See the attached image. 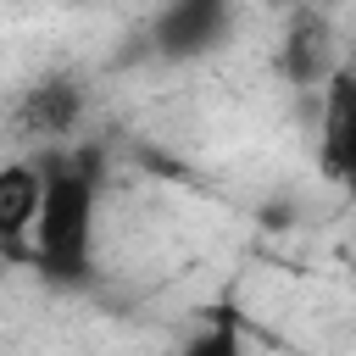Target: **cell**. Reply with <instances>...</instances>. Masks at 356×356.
I'll return each instance as SVG.
<instances>
[{
	"label": "cell",
	"instance_id": "obj_7",
	"mask_svg": "<svg viewBox=\"0 0 356 356\" xmlns=\"http://www.w3.org/2000/svg\"><path fill=\"white\" fill-rule=\"evenodd\" d=\"M178 356H245V334H239V317L222 306V312H211L195 334H189V345L178 350Z\"/></svg>",
	"mask_w": 356,
	"mask_h": 356
},
{
	"label": "cell",
	"instance_id": "obj_4",
	"mask_svg": "<svg viewBox=\"0 0 356 356\" xmlns=\"http://www.w3.org/2000/svg\"><path fill=\"white\" fill-rule=\"evenodd\" d=\"M234 33V6L222 0H178L150 17V50L161 61H200Z\"/></svg>",
	"mask_w": 356,
	"mask_h": 356
},
{
	"label": "cell",
	"instance_id": "obj_2",
	"mask_svg": "<svg viewBox=\"0 0 356 356\" xmlns=\"http://www.w3.org/2000/svg\"><path fill=\"white\" fill-rule=\"evenodd\" d=\"M273 67L289 89H328V78L345 67L339 56V33H334V17L317 11V6H300L284 17V33H278V50H273Z\"/></svg>",
	"mask_w": 356,
	"mask_h": 356
},
{
	"label": "cell",
	"instance_id": "obj_6",
	"mask_svg": "<svg viewBox=\"0 0 356 356\" xmlns=\"http://www.w3.org/2000/svg\"><path fill=\"white\" fill-rule=\"evenodd\" d=\"M44 200V172L33 156L0 161V256L28 261V239H33V217Z\"/></svg>",
	"mask_w": 356,
	"mask_h": 356
},
{
	"label": "cell",
	"instance_id": "obj_3",
	"mask_svg": "<svg viewBox=\"0 0 356 356\" xmlns=\"http://www.w3.org/2000/svg\"><path fill=\"white\" fill-rule=\"evenodd\" d=\"M83 111H89V83H83L78 72L56 67V72H44V78H33V83L22 89L11 122H17L22 139H44V150H56V145H67V139L78 134Z\"/></svg>",
	"mask_w": 356,
	"mask_h": 356
},
{
	"label": "cell",
	"instance_id": "obj_1",
	"mask_svg": "<svg viewBox=\"0 0 356 356\" xmlns=\"http://www.w3.org/2000/svg\"><path fill=\"white\" fill-rule=\"evenodd\" d=\"M44 172V200L28 239V267L56 289H83L95 273V222L106 195V150L100 145H56L33 156Z\"/></svg>",
	"mask_w": 356,
	"mask_h": 356
},
{
	"label": "cell",
	"instance_id": "obj_5",
	"mask_svg": "<svg viewBox=\"0 0 356 356\" xmlns=\"http://www.w3.org/2000/svg\"><path fill=\"white\" fill-rule=\"evenodd\" d=\"M317 161L323 178H334L339 189L356 195V61H345L317 106Z\"/></svg>",
	"mask_w": 356,
	"mask_h": 356
}]
</instances>
